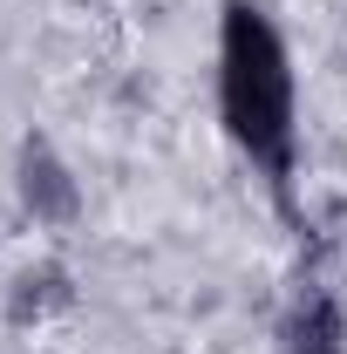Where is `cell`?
<instances>
[{
  "mask_svg": "<svg viewBox=\"0 0 347 354\" xmlns=\"http://www.w3.org/2000/svg\"><path fill=\"white\" fill-rule=\"evenodd\" d=\"M218 116L238 157L265 177L272 205L293 218V177H300V95L293 55L259 0H225L218 14Z\"/></svg>",
  "mask_w": 347,
  "mask_h": 354,
  "instance_id": "cell-1",
  "label": "cell"
},
{
  "mask_svg": "<svg viewBox=\"0 0 347 354\" xmlns=\"http://www.w3.org/2000/svg\"><path fill=\"white\" fill-rule=\"evenodd\" d=\"M14 184H21V205H28L41 225H68L75 212H82V191H75L68 164L55 157V143H41V136L21 143V171H14Z\"/></svg>",
  "mask_w": 347,
  "mask_h": 354,
  "instance_id": "cell-2",
  "label": "cell"
},
{
  "mask_svg": "<svg viewBox=\"0 0 347 354\" xmlns=\"http://www.w3.org/2000/svg\"><path fill=\"white\" fill-rule=\"evenodd\" d=\"M279 348L286 354H347V313L334 293H320V286H306L300 300L286 307L279 320Z\"/></svg>",
  "mask_w": 347,
  "mask_h": 354,
  "instance_id": "cell-3",
  "label": "cell"
},
{
  "mask_svg": "<svg viewBox=\"0 0 347 354\" xmlns=\"http://www.w3.org/2000/svg\"><path fill=\"white\" fill-rule=\"evenodd\" d=\"M75 300V286H68V266H28L21 279H14V300H7V320L14 327H28V320H41V313H55V307H68Z\"/></svg>",
  "mask_w": 347,
  "mask_h": 354,
  "instance_id": "cell-4",
  "label": "cell"
}]
</instances>
